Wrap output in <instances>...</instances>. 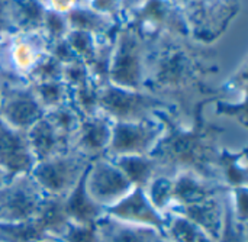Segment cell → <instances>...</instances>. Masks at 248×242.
Here are the masks:
<instances>
[{
    "instance_id": "cell-1",
    "label": "cell",
    "mask_w": 248,
    "mask_h": 242,
    "mask_svg": "<svg viewBox=\"0 0 248 242\" xmlns=\"http://www.w3.org/2000/svg\"><path fill=\"white\" fill-rule=\"evenodd\" d=\"M167 132L150 154L167 171H190L201 177L221 182V138L219 129L201 115L193 121L164 118Z\"/></svg>"
},
{
    "instance_id": "cell-2",
    "label": "cell",
    "mask_w": 248,
    "mask_h": 242,
    "mask_svg": "<svg viewBox=\"0 0 248 242\" xmlns=\"http://www.w3.org/2000/svg\"><path fill=\"white\" fill-rule=\"evenodd\" d=\"M99 110L113 122H137L153 116L179 119L171 105L151 93L122 89L109 81L99 87Z\"/></svg>"
},
{
    "instance_id": "cell-3",
    "label": "cell",
    "mask_w": 248,
    "mask_h": 242,
    "mask_svg": "<svg viewBox=\"0 0 248 242\" xmlns=\"http://www.w3.org/2000/svg\"><path fill=\"white\" fill-rule=\"evenodd\" d=\"M92 160L70 150L44 161H38L31 176L48 196H67L84 177Z\"/></svg>"
},
{
    "instance_id": "cell-4",
    "label": "cell",
    "mask_w": 248,
    "mask_h": 242,
    "mask_svg": "<svg viewBox=\"0 0 248 242\" xmlns=\"http://www.w3.org/2000/svg\"><path fill=\"white\" fill-rule=\"evenodd\" d=\"M167 132L163 116H153L137 122H113L112 138L105 157L150 155Z\"/></svg>"
},
{
    "instance_id": "cell-5",
    "label": "cell",
    "mask_w": 248,
    "mask_h": 242,
    "mask_svg": "<svg viewBox=\"0 0 248 242\" xmlns=\"http://www.w3.org/2000/svg\"><path fill=\"white\" fill-rule=\"evenodd\" d=\"M45 196L31 173L9 177L0 187V222L35 219Z\"/></svg>"
},
{
    "instance_id": "cell-6",
    "label": "cell",
    "mask_w": 248,
    "mask_h": 242,
    "mask_svg": "<svg viewBox=\"0 0 248 242\" xmlns=\"http://www.w3.org/2000/svg\"><path fill=\"white\" fill-rule=\"evenodd\" d=\"M84 184L90 197L103 209L113 206L134 189L122 170L108 157L92 161Z\"/></svg>"
},
{
    "instance_id": "cell-7",
    "label": "cell",
    "mask_w": 248,
    "mask_h": 242,
    "mask_svg": "<svg viewBox=\"0 0 248 242\" xmlns=\"http://www.w3.org/2000/svg\"><path fill=\"white\" fill-rule=\"evenodd\" d=\"M44 115L28 83H0V118L6 123L28 131Z\"/></svg>"
},
{
    "instance_id": "cell-8",
    "label": "cell",
    "mask_w": 248,
    "mask_h": 242,
    "mask_svg": "<svg viewBox=\"0 0 248 242\" xmlns=\"http://www.w3.org/2000/svg\"><path fill=\"white\" fill-rule=\"evenodd\" d=\"M144 54L140 49V42L132 32L119 36L118 51L113 64L109 65V83L122 89L144 90L147 77Z\"/></svg>"
},
{
    "instance_id": "cell-9",
    "label": "cell",
    "mask_w": 248,
    "mask_h": 242,
    "mask_svg": "<svg viewBox=\"0 0 248 242\" xmlns=\"http://www.w3.org/2000/svg\"><path fill=\"white\" fill-rule=\"evenodd\" d=\"M36 164L26 131L6 123L0 118V168L6 177L31 173Z\"/></svg>"
},
{
    "instance_id": "cell-10",
    "label": "cell",
    "mask_w": 248,
    "mask_h": 242,
    "mask_svg": "<svg viewBox=\"0 0 248 242\" xmlns=\"http://www.w3.org/2000/svg\"><path fill=\"white\" fill-rule=\"evenodd\" d=\"M105 215L121 222L148 227L158 231H163L166 222V216L153 206L144 189L141 187H134L124 199L105 209Z\"/></svg>"
},
{
    "instance_id": "cell-11",
    "label": "cell",
    "mask_w": 248,
    "mask_h": 242,
    "mask_svg": "<svg viewBox=\"0 0 248 242\" xmlns=\"http://www.w3.org/2000/svg\"><path fill=\"white\" fill-rule=\"evenodd\" d=\"M112 128L113 121L100 110L94 115L83 116L73 150L92 161L105 157L110 144Z\"/></svg>"
},
{
    "instance_id": "cell-12",
    "label": "cell",
    "mask_w": 248,
    "mask_h": 242,
    "mask_svg": "<svg viewBox=\"0 0 248 242\" xmlns=\"http://www.w3.org/2000/svg\"><path fill=\"white\" fill-rule=\"evenodd\" d=\"M227 190L228 187L218 182L201 177L190 171H177L173 176V205L170 212L176 208L222 195Z\"/></svg>"
},
{
    "instance_id": "cell-13",
    "label": "cell",
    "mask_w": 248,
    "mask_h": 242,
    "mask_svg": "<svg viewBox=\"0 0 248 242\" xmlns=\"http://www.w3.org/2000/svg\"><path fill=\"white\" fill-rule=\"evenodd\" d=\"M228 192V190H227ZM225 193L212 196L208 199H203L201 202L180 206L173 209L169 213H176L180 215L198 227H201L203 231H206L211 237H214L217 241L219 240L222 227H224V219H225Z\"/></svg>"
},
{
    "instance_id": "cell-14",
    "label": "cell",
    "mask_w": 248,
    "mask_h": 242,
    "mask_svg": "<svg viewBox=\"0 0 248 242\" xmlns=\"http://www.w3.org/2000/svg\"><path fill=\"white\" fill-rule=\"evenodd\" d=\"M45 57L44 38L36 32H22V36L10 44L9 62L16 78L26 81L29 74Z\"/></svg>"
},
{
    "instance_id": "cell-15",
    "label": "cell",
    "mask_w": 248,
    "mask_h": 242,
    "mask_svg": "<svg viewBox=\"0 0 248 242\" xmlns=\"http://www.w3.org/2000/svg\"><path fill=\"white\" fill-rule=\"evenodd\" d=\"M99 242H167L163 231L121 222L108 215L96 224Z\"/></svg>"
},
{
    "instance_id": "cell-16",
    "label": "cell",
    "mask_w": 248,
    "mask_h": 242,
    "mask_svg": "<svg viewBox=\"0 0 248 242\" xmlns=\"http://www.w3.org/2000/svg\"><path fill=\"white\" fill-rule=\"evenodd\" d=\"M26 134L36 163L73 150V144L65 139L45 116H42L33 126H31Z\"/></svg>"
},
{
    "instance_id": "cell-17",
    "label": "cell",
    "mask_w": 248,
    "mask_h": 242,
    "mask_svg": "<svg viewBox=\"0 0 248 242\" xmlns=\"http://www.w3.org/2000/svg\"><path fill=\"white\" fill-rule=\"evenodd\" d=\"M84 179L86 174L80 180V183L67 196H64V209L70 224L94 227L99 219L105 216V209L90 197L86 190Z\"/></svg>"
},
{
    "instance_id": "cell-18",
    "label": "cell",
    "mask_w": 248,
    "mask_h": 242,
    "mask_svg": "<svg viewBox=\"0 0 248 242\" xmlns=\"http://www.w3.org/2000/svg\"><path fill=\"white\" fill-rule=\"evenodd\" d=\"M110 160L122 170L134 187L145 189L155 176L161 173H170L151 155H126Z\"/></svg>"
},
{
    "instance_id": "cell-19",
    "label": "cell",
    "mask_w": 248,
    "mask_h": 242,
    "mask_svg": "<svg viewBox=\"0 0 248 242\" xmlns=\"http://www.w3.org/2000/svg\"><path fill=\"white\" fill-rule=\"evenodd\" d=\"M35 221L39 224L42 231L51 238H60L70 225V221L64 209V197L58 196H45L39 208Z\"/></svg>"
},
{
    "instance_id": "cell-20",
    "label": "cell",
    "mask_w": 248,
    "mask_h": 242,
    "mask_svg": "<svg viewBox=\"0 0 248 242\" xmlns=\"http://www.w3.org/2000/svg\"><path fill=\"white\" fill-rule=\"evenodd\" d=\"M163 234L167 242H218L201 227L176 213L166 215Z\"/></svg>"
},
{
    "instance_id": "cell-21",
    "label": "cell",
    "mask_w": 248,
    "mask_h": 242,
    "mask_svg": "<svg viewBox=\"0 0 248 242\" xmlns=\"http://www.w3.org/2000/svg\"><path fill=\"white\" fill-rule=\"evenodd\" d=\"M28 84L45 112L70 102V89L62 80L36 81Z\"/></svg>"
},
{
    "instance_id": "cell-22",
    "label": "cell",
    "mask_w": 248,
    "mask_h": 242,
    "mask_svg": "<svg viewBox=\"0 0 248 242\" xmlns=\"http://www.w3.org/2000/svg\"><path fill=\"white\" fill-rule=\"evenodd\" d=\"M44 116L65 139H68L74 145V139L80 129L83 116L70 102L45 112Z\"/></svg>"
},
{
    "instance_id": "cell-23",
    "label": "cell",
    "mask_w": 248,
    "mask_h": 242,
    "mask_svg": "<svg viewBox=\"0 0 248 242\" xmlns=\"http://www.w3.org/2000/svg\"><path fill=\"white\" fill-rule=\"evenodd\" d=\"M173 176L174 173H161L144 189L153 206L164 216L170 212L173 205Z\"/></svg>"
},
{
    "instance_id": "cell-24",
    "label": "cell",
    "mask_w": 248,
    "mask_h": 242,
    "mask_svg": "<svg viewBox=\"0 0 248 242\" xmlns=\"http://www.w3.org/2000/svg\"><path fill=\"white\" fill-rule=\"evenodd\" d=\"M48 237L35 219L0 222V242H36Z\"/></svg>"
},
{
    "instance_id": "cell-25",
    "label": "cell",
    "mask_w": 248,
    "mask_h": 242,
    "mask_svg": "<svg viewBox=\"0 0 248 242\" xmlns=\"http://www.w3.org/2000/svg\"><path fill=\"white\" fill-rule=\"evenodd\" d=\"M230 190V189H228ZM228 193V192H227ZM247 224L240 222L232 213L225 195V219L218 242H247Z\"/></svg>"
},
{
    "instance_id": "cell-26",
    "label": "cell",
    "mask_w": 248,
    "mask_h": 242,
    "mask_svg": "<svg viewBox=\"0 0 248 242\" xmlns=\"http://www.w3.org/2000/svg\"><path fill=\"white\" fill-rule=\"evenodd\" d=\"M62 242H99L96 225L94 227H83L70 224L65 232L61 237Z\"/></svg>"
},
{
    "instance_id": "cell-27",
    "label": "cell",
    "mask_w": 248,
    "mask_h": 242,
    "mask_svg": "<svg viewBox=\"0 0 248 242\" xmlns=\"http://www.w3.org/2000/svg\"><path fill=\"white\" fill-rule=\"evenodd\" d=\"M78 4V0H48V10L67 16Z\"/></svg>"
},
{
    "instance_id": "cell-28",
    "label": "cell",
    "mask_w": 248,
    "mask_h": 242,
    "mask_svg": "<svg viewBox=\"0 0 248 242\" xmlns=\"http://www.w3.org/2000/svg\"><path fill=\"white\" fill-rule=\"evenodd\" d=\"M6 180H7V177H6V174L1 171V168H0V187L4 184V182H6Z\"/></svg>"
},
{
    "instance_id": "cell-29",
    "label": "cell",
    "mask_w": 248,
    "mask_h": 242,
    "mask_svg": "<svg viewBox=\"0 0 248 242\" xmlns=\"http://www.w3.org/2000/svg\"><path fill=\"white\" fill-rule=\"evenodd\" d=\"M36 242H62L60 238H45V240H41V241Z\"/></svg>"
}]
</instances>
